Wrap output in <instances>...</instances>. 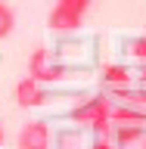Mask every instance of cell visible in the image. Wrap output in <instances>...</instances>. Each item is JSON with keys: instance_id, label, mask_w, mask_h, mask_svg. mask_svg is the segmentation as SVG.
<instances>
[{"instance_id": "obj_8", "label": "cell", "mask_w": 146, "mask_h": 149, "mask_svg": "<svg viewBox=\"0 0 146 149\" xmlns=\"http://www.w3.org/2000/svg\"><path fill=\"white\" fill-rule=\"evenodd\" d=\"M103 81L106 84H112V87H128V81H131V74H128V68H121V65H109L106 72H103Z\"/></svg>"}, {"instance_id": "obj_3", "label": "cell", "mask_w": 146, "mask_h": 149, "mask_svg": "<svg viewBox=\"0 0 146 149\" xmlns=\"http://www.w3.org/2000/svg\"><path fill=\"white\" fill-rule=\"evenodd\" d=\"M28 78H34L37 84H56V81H62V74H65V65L56 59L50 50H34L31 53V59H28Z\"/></svg>"}, {"instance_id": "obj_4", "label": "cell", "mask_w": 146, "mask_h": 149, "mask_svg": "<svg viewBox=\"0 0 146 149\" xmlns=\"http://www.w3.org/2000/svg\"><path fill=\"white\" fill-rule=\"evenodd\" d=\"M13 100H16L22 109H37V106L47 102V90H44V84H37L34 78H22V81H16V87H13Z\"/></svg>"}, {"instance_id": "obj_10", "label": "cell", "mask_w": 146, "mask_h": 149, "mask_svg": "<svg viewBox=\"0 0 146 149\" xmlns=\"http://www.w3.org/2000/svg\"><path fill=\"white\" fill-rule=\"evenodd\" d=\"M121 93H124V96H131V100H134V102H143V106H146V84H143V87H140L137 93H128V90H124V87H121Z\"/></svg>"}, {"instance_id": "obj_5", "label": "cell", "mask_w": 146, "mask_h": 149, "mask_svg": "<svg viewBox=\"0 0 146 149\" xmlns=\"http://www.w3.org/2000/svg\"><path fill=\"white\" fill-rule=\"evenodd\" d=\"M50 143H53V137H50V127L44 121H28L16 140L19 149H50Z\"/></svg>"}, {"instance_id": "obj_9", "label": "cell", "mask_w": 146, "mask_h": 149, "mask_svg": "<svg viewBox=\"0 0 146 149\" xmlns=\"http://www.w3.org/2000/svg\"><path fill=\"white\" fill-rule=\"evenodd\" d=\"M13 28H16V16H13V9L0 0V40H6L13 34Z\"/></svg>"}, {"instance_id": "obj_11", "label": "cell", "mask_w": 146, "mask_h": 149, "mask_svg": "<svg viewBox=\"0 0 146 149\" xmlns=\"http://www.w3.org/2000/svg\"><path fill=\"white\" fill-rule=\"evenodd\" d=\"M90 149H115V143H112L109 137H103V140H96V143H93Z\"/></svg>"}, {"instance_id": "obj_2", "label": "cell", "mask_w": 146, "mask_h": 149, "mask_svg": "<svg viewBox=\"0 0 146 149\" xmlns=\"http://www.w3.org/2000/svg\"><path fill=\"white\" fill-rule=\"evenodd\" d=\"M87 6H90V0H56L47 25L53 28V31H75V28L84 22Z\"/></svg>"}, {"instance_id": "obj_1", "label": "cell", "mask_w": 146, "mask_h": 149, "mask_svg": "<svg viewBox=\"0 0 146 149\" xmlns=\"http://www.w3.org/2000/svg\"><path fill=\"white\" fill-rule=\"evenodd\" d=\"M68 118L75 124H84V127H90L93 134H100V137H109L112 130V106L106 96H90V100L78 102L72 112H68Z\"/></svg>"}, {"instance_id": "obj_12", "label": "cell", "mask_w": 146, "mask_h": 149, "mask_svg": "<svg viewBox=\"0 0 146 149\" xmlns=\"http://www.w3.org/2000/svg\"><path fill=\"white\" fill-rule=\"evenodd\" d=\"M0 146H3V127H0Z\"/></svg>"}, {"instance_id": "obj_7", "label": "cell", "mask_w": 146, "mask_h": 149, "mask_svg": "<svg viewBox=\"0 0 146 149\" xmlns=\"http://www.w3.org/2000/svg\"><path fill=\"white\" fill-rule=\"evenodd\" d=\"M112 124H146V109L115 106V109H112Z\"/></svg>"}, {"instance_id": "obj_6", "label": "cell", "mask_w": 146, "mask_h": 149, "mask_svg": "<svg viewBox=\"0 0 146 149\" xmlns=\"http://www.w3.org/2000/svg\"><path fill=\"white\" fill-rule=\"evenodd\" d=\"M146 124H115L109 130V140L112 143H118V146H134L140 140H146Z\"/></svg>"}]
</instances>
